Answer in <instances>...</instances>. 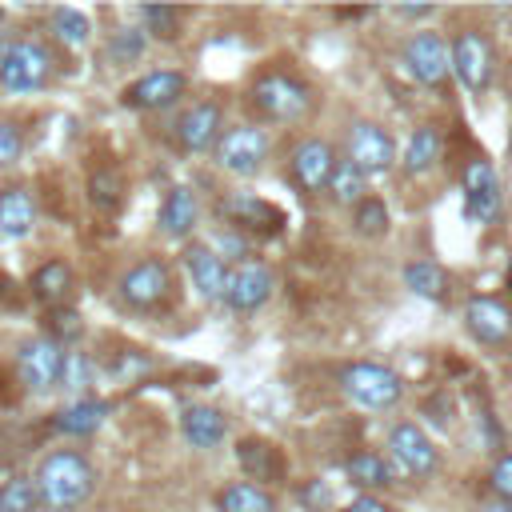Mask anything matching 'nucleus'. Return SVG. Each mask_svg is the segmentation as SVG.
<instances>
[{
    "mask_svg": "<svg viewBox=\"0 0 512 512\" xmlns=\"http://www.w3.org/2000/svg\"><path fill=\"white\" fill-rule=\"evenodd\" d=\"M248 100H252V108H256L264 120H272V124H300V120L312 112V104H316L312 88H308L300 76L280 72V68L256 76V84L248 88Z\"/></svg>",
    "mask_w": 512,
    "mask_h": 512,
    "instance_id": "f03ea898",
    "label": "nucleus"
},
{
    "mask_svg": "<svg viewBox=\"0 0 512 512\" xmlns=\"http://www.w3.org/2000/svg\"><path fill=\"white\" fill-rule=\"evenodd\" d=\"M272 272L264 268V264H256V260H244V264H236L232 268V276H228V296H224V304L232 308V312H256L268 296H272Z\"/></svg>",
    "mask_w": 512,
    "mask_h": 512,
    "instance_id": "6ab92c4d",
    "label": "nucleus"
},
{
    "mask_svg": "<svg viewBox=\"0 0 512 512\" xmlns=\"http://www.w3.org/2000/svg\"><path fill=\"white\" fill-rule=\"evenodd\" d=\"M116 296L124 308L152 312L172 296V268L160 256H144L132 268H124V276L116 280Z\"/></svg>",
    "mask_w": 512,
    "mask_h": 512,
    "instance_id": "423d86ee",
    "label": "nucleus"
},
{
    "mask_svg": "<svg viewBox=\"0 0 512 512\" xmlns=\"http://www.w3.org/2000/svg\"><path fill=\"white\" fill-rule=\"evenodd\" d=\"M396 16H408V20H428V16H436V8H432V4H400V8H396Z\"/></svg>",
    "mask_w": 512,
    "mask_h": 512,
    "instance_id": "a19ab883",
    "label": "nucleus"
},
{
    "mask_svg": "<svg viewBox=\"0 0 512 512\" xmlns=\"http://www.w3.org/2000/svg\"><path fill=\"white\" fill-rule=\"evenodd\" d=\"M0 16H4V8H0Z\"/></svg>",
    "mask_w": 512,
    "mask_h": 512,
    "instance_id": "c03bdc74",
    "label": "nucleus"
},
{
    "mask_svg": "<svg viewBox=\"0 0 512 512\" xmlns=\"http://www.w3.org/2000/svg\"><path fill=\"white\" fill-rule=\"evenodd\" d=\"M172 132H176V144L184 152H208V148L216 152V144L224 136V112L216 100H196L192 108H184L176 116Z\"/></svg>",
    "mask_w": 512,
    "mask_h": 512,
    "instance_id": "2eb2a0df",
    "label": "nucleus"
},
{
    "mask_svg": "<svg viewBox=\"0 0 512 512\" xmlns=\"http://www.w3.org/2000/svg\"><path fill=\"white\" fill-rule=\"evenodd\" d=\"M352 224H356V232L368 236V240L384 236V232H388V208H384V200H380V196L360 200V204L352 208Z\"/></svg>",
    "mask_w": 512,
    "mask_h": 512,
    "instance_id": "f704fd0d",
    "label": "nucleus"
},
{
    "mask_svg": "<svg viewBox=\"0 0 512 512\" xmlns=\"http://www.w3.org/2000/svg\"><path fill=\"white\" fill-rule=\"evenodd\" d=\"M184 268H188L192 288L200 292V300L220 304V300L228 296V276H232V268L224 264V256H220L216 248H208V244H188V248H184Z\"/></svg>",
    "mask_w": 512,
    "mask_h": 512,
    "instance_id": "a211bd4d",
    "label": "nucleus"
},
{
    "mask_svg": "<svg viewBox=\"0 0 512 512\" xmlns=\"http://www.w3.org/2000/svg\"><path fill=\"white\" fill-rule=\"evenodd\" d=\"M332 168H336V152H332V144H324L316 136L300 140L292 148V156H288V172H292V184L300 192H324Z\"/></svg>",
    "mask_w": 512,
    "mask_h": 512,
    "instance_id": "f3484780",
    "label": "nucleus"
},
{
    "mask_svg": "<svg viewBox=\"0 0 512 512\" xmlns=\"http://www.w3.org/2000/svg\"><path fill=\"white\" fill-rule=\"evenodd\" d=\"M36 224V200L28 188L8 184L0 188V236L4 240H24Z\"/></svg>",
    "mask_w": 512,
    "mask_h": 512,
    "instance_id": "5701e85b",
    "label": "nucleus"
},
{
    "mask_svg": "<svg viewBox=\"0 0 512 512\" xmlns=\"http://www.w3.org/2000/svg\"><path fill=\"white\" fill-rule=\"evenodd\" d=\"M88 200H92L96 208H116V204L124 200V172L112 168V164L96 168V172L88 176Z\"/></svg>",
    "mask_w": 512,
    "mask_h": 512,
    "instance_id": "2f4dec72",
    "label": "nucleus"
},
{
    "mask_svg": "<svg viewBox=\"0 0 512 512\" xmlns=\"http://www.w3.org/2000/svg\"><path fill=\"white\" fill-rule=\"evenodd\" d=\"M48 32H52V40L64 44V48H84L88 36H92V20H88L80 8L60 4V8H52V16H48Z\"/></svg>",
    "mask_w": 512,
    "mask_h": 512,
    "instance_id": "c756f323",
    "label": "nucleus"
},
{
    "mask_svg": "<svg viewBox=\"0 0 512 512\" xmlns=\"http://www.w3.org/2000/svg\"><path fill=\"white\" fill-rule=\"evenodd\" d=\"M216 512H276V500L252 480H232L216 492Z\"/></svg>",
    "mask_w": 512,
    "mask_h": 512,
    "instance_id": "bb28decb",
    "label": "nucleus"
},
{
    "mask_svg": "<svg viewBox=\"0 0 512 512\" xmlns=\"http://www.w3.org/2000/svg\"><path fill=\"white\" fill-rule=\"evenodd\" d=\"M52 76V52L40 40H12L0 52V88L8 96H28Z\"/></svg>",
    "mask_w": 512,
    "mask_h": 512,
    "instance_id": "20e7f679",
    "label": "nucleus"
},
{
    "mask_svg": "<svg viewBox=\"0 0 512 512\" xmlns=\"http://www.w3.org/2000/svg\"><path fill=\"white\" fill-rule=\"evenodd\" d=\"M36 508H40V496H36L32 476H12L0 488V512H36Z\"/></svg>",
    "mask_w": 512,
    "mask_h": 512,
    "instance_id": "c9c22d12",
    "label": "nucleus"
},
{
    "mask_svg": "<svg viewBox=\"0 0 512 512\" xmlns=\"http://www.w3.org/2000/svg\"><path fill=\"white\" fill-rule=\"evenodd\" d=\"M148 48V32L144 28H116L108 36V60L112 64H136Z\"/></svg>",
    "mask_w": 512,
    "mask_h": 512,
    "instance_id": "72a5a7b5",
    "label": "nucleus"
},
{
    "mask_svg": "<svg viewBox=\"0 0 512 512\" xmlns=\"http://www.w3.org/2000/svg\"><path fill=\"white\" fill-rule=\"evenodd\" d=\"M508 280H512V268H508Z\"/></svg>",
    "mask_w": 512,
    "mask_h": 512,
    "instance_id": "37998d69",
    "label": "nucleus"
},
{
    "mask_svg": "<svg viewBox=\"0 0 512 512\" xmlns=\"http://www.w3.org/2000/svg\"><path fill=\"white\" fill-rule=\"evenodd\" d=\"M460 192H464V220L472 224H492L500 212V176L488 160H468L460 172Z\"/></svg>",
    "mask_w": 512,
    "mask_h": 512,
    "instance_id": "f8f14e48",
    "label": "nucleus"
},
{
    "mask_svg": "<svg viewBox=\"0 0 512 512\" xmlns=\"http://www.w3.org/2000/svg\"><path fill=\"white\" fill-rule=\"evenodd\" d=\"M344 512H392V508H388L380 496H372V492H360L356 500H348V504H344Z\"/></svg>",
    "mask_w": 512,
    "mask_h": 512,
    "instance_id": "ea45409f",
    "label": "nucleus"
},
{
    "mask_svg": "<svg viewBox=\"0 0 512 512\" xmlns=\"http://www.w3.org/2000/svg\"><path fill=\"white\" fill-rule=\"evenodd\" d=\"M484 512H512V504H500V508L492 504V508H484Z\"/></svg>",
    "mask_w": 512,
    "mask_h": 512,
    "instance_id": "79ce46f5",
    "label": "nucleus"
},
{
    "mask_svg": "<svg viewBox=\"0 0 512 512\" xmlns=\"http://www.w3.org/2000/svg\"><path fill=\"white\" fill-rule=\"evenodd\" d=\"M388 456H392V464H396L404 476H412V480H428V476H436V468H440L436 444H432V440L424 436V428H416L412 420L392 424V432H388Z\"/></svg>",
    "mask_w": 512,
    "mask_h": 512,
    "instance_id": "9d476101",
    "label": "nucleus"
},
{
    "mask_svg": "<svg viewBox=\"0 0 512 512\" xmlns=\"http://www.w3.org/2000/svg\"><path fill=\"white\" fill-rule=\"evenodd\" d=\"M180 432H184V440H188L196 452H212L216 444H224V436H228V420H224L220 408L192 404V408L180 416Z\"/></svg>",
    "mask_w": 512,
    "mask_h": 512,
    "instance_id": "4be33fe9",
    "label": "nucleus"
},
{
    "mask_svg": "<svg viewBox=\"0 0 512 512\" xmlns=\"http://www.w3.org/2000/svg\"><path fill=\"white\" fill-rule=\"evenodd\" d=\"M400 56H404L408 76L416 84H424V88H436L440 92L448 84V76H452V52H448V44H444L440 32H416V36H408Z\"/></svg>",
    "mask_w": 512,
    "mask_h": 512,
    "instance_id": "6e6552de",
    "label": "nucleus"
},
{
    "mask_svg": "<svg viewBox=\"0 0 512 512\" xmlns=\"http://www.w3.org/2000/svg\"><path fill=\"white\" fill-rule=\"evenodd\" d=\"M64 368H68V352L64 344H56L52 336H28L16 348V376L28 392H52L64 384Z\"/></svg>",
    "mask_w": 512,
    "mask_h": 512,
    "instance_id": "39448f33",
    "label": "nucleus"
},
{
    "mask_svg": "<svg viewBox=\"0 0 512 512\" xmlns=\"http://www.w3.org/2000/svg\"><path fill=\"white\" fill-rule=\"evenodd\" d=\"M404 284L424 296V300H444L448 296V272L436 260H412L404 264Z\"/></svg>",
    "mask_w": 512,
    "mask_h": 512,
    "instance_id": "7c9ffc66",
    "label": "nucleus"
},
{
    "mask_svg": "<svg viewBox=\"0 0 512 512\" xmlns=\"http://www.w3.org/2000/svg\"><path fill=\"white\" fill-rule=\"evenodd\" d=\"M464 328L472 340H480L488 348H504L512 340V308L500 296H468Z\"/></svg>",
    "mask_w": 512,
    "mask_h": 512,
    "instance_id": "dca6fc26",
    "label": "nucleus"
},
{
    "mask_svg": "<svg viewBox=\"0 0 512 512\" xmlns=\"http://www.w3.org/2000/svg\"><path fill=\"white\" fill-rule=\"evenodd\" d=\"M220 216L240 232V236H276L284 228V212L256 192H224L220 196Z\"/></svg>",
    "mask_w": 512,
    "mask_h": 512,
    "instance_id": "ddd939ff",
    "label": "nucleus"
},
{
    "mask_svg": "<svg viewBox=\"0 0 512 512\" xmlns=\"http://www.w3.org/2000/svg\"><path fill=\"white\" fill-rule=\"evenodd\" d=\"M24 148V132L12 120H0V168H8Z\"/></svg>",
    "mask_w": 512,
    "mask_h": 512,
    "instance_id": "58836bf2",
    "label": "nucleus"
},
{
    "mask_svg": "<svg viewBox=\"0 0 512 512\" xmlns=\"http://www.w3.org/2000/svg\"><path fill=\"white\" fill-rule=\"evenodd\" d=\"M336 384L364 412H384V408H392L404 396L400 372H392L388 364H376V360H348V364H340L336 368Z\"/></svg>",
    "mask_w": 512,
    "mask_h": 512,
    "instance_id": "7ed1b4c3",
    "label": "nucleus"
},
{
    "mask_svg": "<svg viewBox=\"0 0 512 512\" xmlns=\"http://www.w3.org/2000/svg\"><path fill=\"white\" fill-rule=\"evenodd\" d=\"M344 152H348V160H352L364 176H384V172L396 164V144H392V136H388L380 124H372V120H352V124H348Z\"/></svg>",
    "mask_w": 512,
    "mask_h": 512,
    "instance_id": "9b49d317",
    "label": "nucleus"
},
{
    "mask_svg": "<svg viewBox=\"0 0 512 512\" xmlns=\"http://www.w3.org/2000/svg\"><path fill=\"white\" fill-rule=\"evenodd\" d=\"M80 328H84V324H80V312H76V308H64V304H60V308H48V312H44V336H52L56 344L76 340Z\"/></svg>",
    "mask_w": 512,
    "mask_h": 512,
    "instance_id": "e433bc0d",
    "label": "nucleus"
},
{
    "mask_svg": "<svg viewBox=\"0 0 512 512\" xmlns=\"http://www.w3.org/2000/svg\"><path fill=\"white\" fill-rule=\"evenodd\" d=\"M328 200L332 204H344V208H356L360 200H368V176L344 156V160H336V168H332V176H328Z\"/></svg>",
    "mask_w": 512,
    "mask_h": 512,
    "instance_id": "c85d7f7f",
    "label": "nucleus"
},
{
    "mask_svg": "<svg viewBox=\"0 0 512 512\" xmlns=\"http://www.w3.org/2000/svg\"><path fill=\"white\" fill-rule=\"evenodd\" d=\"M184 92H188V76L180 68H152L124 88V104L140 112H160V108H172Z\"/></svg>",
    "mask_w": 512,
    "mask_h": 512,
    "instance_id": "4468645a",
    "label": "nucleus"
},
{
    "mask_svg": "<svg viewBox=\"0 0 512 512\" xmlns=\"http://www.w3.org/2000/svg\"><path fill=\"white\" fill-rule=\"evenodd\" d=\"M108 416H112V404H108V400H88V396H80V400L64 404V408L52 416V428L64 432V436H92Z\"/></svg>",
    "mask_w": 512,
    "mask_h": 512,
    "instance_id": "393cba45",
    "label": "nucleus"
},
{
    "mask_svg": "<svg viewBox=\"0 0 512 512\" xmlns=\"http://www.w3.org/2000/svg\"><path fill=\"white\" fill-rule=\"evenodd\" d=\"M32 484H36L40 508H48V512H76L96 492V468H92V460L84 452L56 448V452H48L36 464Z\"/></svg>",
    "mask_w": 512,
    "mask_h": 512,
    "instance_id": "f257e3e1",
    "label": "nucleus"
},
{
    "mask_svg": "<svg viewBox=\"0 0 512 512\" xmlns=\"http://www.w3.org/2000/svg\"><path fill=\"white\" fill-rule=\"evenodd\" d=\"M28 288H32V296H36L40 304L60 308V304L72 296V288H76V280H72V264H68V260H44V264L32 272Z\"/></svg>",
    "mask_w": 512,
    "mask_h": 512,
    "instance_id": "a878e982",
    "label": "nucleus"
},
{
    "mask_svg": "<svg viewBox=\"0 0 512 512\" xmlns=\"http://www.w3.org/2000/svg\"><path fill=\"white\" fill-rule=\"evenodd\" d=\"M488 488H492L496 500L512 504V452H500V456L492 460V468H488Z\"/></svg>",
    "mask_w": 512,
    "mask_h": 512,
    "instance_id": "4c0bfd02",
    "label": "nucleus"
},
{
    "mask_svg": "<svg viewBox=\"0 0 512 512\" xmlns=\"http://www.w3.org/2000/svg\"><path fill=\"white\" fill-rule=\"evenodd\" d=\"M140 20H144V32L156 36V40H176L180 36V24H184V12L172 8V4H144L140 8Z\"/></svg>",
    "mask_w": 512,
    "mask_h": 512,
    "instance_id": "473e14b6",
    "label": "nucleus"
},
{
    "mask_svg": "<svg viewBox=\"0 0 512 512\" xmlns=\"http://www.w3.org/2000/svg\"><path fill=\"white\" fill-rule=\"evenodd\" d=\"M236 460H240V472H244L252 484L260 480V488L284 480V456H280V448L268 444V440H256V436L240 440V444H236Z\"/></svg>",
    "mask_w": 512,
    "mask_h": 512,
    "instance_id": "412c9836",
    "label": "nucleus"
},
{
    "mask_svg": "<svg viewBox=\"0 0 512 512\" xmlns=\"http://www.w3.org/2000/svg\"><path fill=\"white\" fill-rule=\"evenodd\" d=\"M448 52H452V76H456V84L464 92L480 96L488 88V80H492V44L476 28H460L452 36Z\"/></svg>",
    "mask_w": 512,
    "mask_h": 512,
    "instance_id": "1a4fd4ad",
    "label": "nucleus"
},
{
    "mask_svg": "<svg viewBox=\"0 0 512 512\" xmlns=\"http://www.w3.org/2000/svg\"><path fill=\"white\" fill-rule=\"evenodd\" d=\"M344 476H348L356 488L372 492V488H388V484H392V476H396V468H392L380 452L360 448V452H352V456L344 460Z\"/></svg>",
    "mask_w": 512,
    "mask_h": 512,
    "instance_id": "cd10ccee",
    "label": "nucleus"
},
{
    "mask_svg": "<svg viewBox=\"0 0 512 512\" xmlns=\"http://www.w3.org/2000/svg\"><path fill=\"white\" fill-rule=\"evenodd\" d=\"M440 160H444V132H440L436 124L412 128V136H408V144H404V156H400L404 172H408V176H424V172H432Z\"/></svg>",
    "mask_w": 512,
    "mask_h": 512,
    "instance_id": "b1692460",
    "label": "nucleus"
},
{
    "mask_svg": "<svg viewBox=\"0 0 512 512\" xmlns=\"http://www.w3.org/2000/svg\"><path fill=\"white\" fill-rule=\"evenodd\" d=\"M196 220H200L196 192H192L188 184L168 188V192H164V200H160V212H156L160 232H164L168 240H188V236H192V228H196Z\"/></svg>",
    "mask_w": 512,
    "mask_h": 512,
    "instance_id": "aec40b11",
    "label": "nucleus"
},
{
    "mask_svg": "<svg viewBox=\"0 0 512 512\" xmlns=\"http://www.w3.org/2000/svg\"><path fill=\"white\" fill-rule=\"evenodd\" d=\"M264 160H268V132L256 128V124H236V128H224L220 144H216V164L240 180L264 172Z\"/></svg>",
    "mask_w": 512,
    "mask_h": 512,
    "instance_id": "0eeeda50",
    "label": "nucleus"
}]
</instances>
